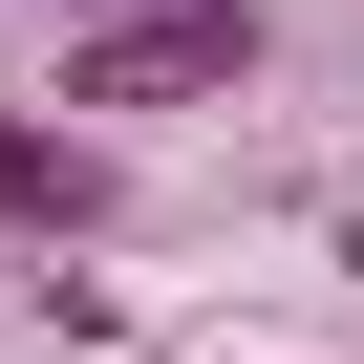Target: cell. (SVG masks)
<instances>
[{
    "mask_svg": "<svg viewBox=\"0 0 364 364\" xmlns=\"http://www.w3.org/2000/svg\"><path fill=\"white\" fill-rule=\"evenodd\" d=\"M65 22H129V0H65Z\"/></svg>",
    "mask_w": 364,
    "mask_h": 364,
    "instance_id": "3",
    "label": "cell"
},
{
    "mask_svg": "<svg viewBox=\"0 0 364 364\" xmlns=\"http://www.w3.org/2000/svg\"><path fill=\"white\" fill-rule=\"evenodd\" d=\"M0 215H22V236H86V215H107V150L43 129V107H0Z\"/></svg>",
    "mask_w": 364,
    "mask_h": 364,
    "instance_id": "2",
    "label": "cell"
},
{
    "mask_svg": "<svg viewBox=\"0 0 364 364\" xmlns=\"http://www.w3.org/2000/svg\"><path fill=\"white\" fill-rule=\"evenodd\" d=\"M257 86V0H129V22H65V107H215Z\"/></svg>",
    "mask_w": 364,
    "mask_h": 364,
    "instance_id": "1",
    "label": "cell"
}]
</instances>
